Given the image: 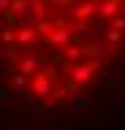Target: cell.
Instances as JSON below:
<instances>
[{"label":"cell","instance_id":"cell-1","mask_svg":"<svg viewBox=\"0 0 125 130\" xmlns=\"http://www.w3.org/2000/svg\"><path fill=\"white\" fill-rule=\"evenodd\" d=\"M125 71V0H0V98L60 114Z\"/></svg>","mask_w":125,"mask_h":130}]
</instances>
